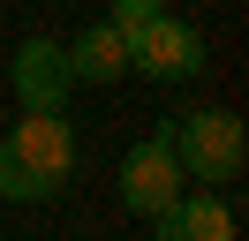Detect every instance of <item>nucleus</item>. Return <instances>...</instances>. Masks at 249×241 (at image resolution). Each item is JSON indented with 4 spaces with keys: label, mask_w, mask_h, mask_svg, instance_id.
<instances>
[{
    "label": "nucleus",
    "mask_w": 249,
    "mask_h": 241,
    "mask_svg": "<svg viewBox=\"0 0 249 241\" xmlns=\"http://www.w3.org/2000/svg\"><path fill=\"white\" fill-rule=\"evenodd\" d=\"M174 158H181L189 181H204V189H227V181H242L249 166V128L227 113V105H196L189 120H174Z\"/></svg>",
    "instance_id": "nucleus-1"
},
{
    "label": "nucleus",
    "mask_w": 249,
    "mask_h": 241,
    "mask_svg": "<svg viewBox=\"0 0 249 241\" xmlns=\"http://www.w3.org/2000/svg\"><path fill=\"white\" fill-rule=\"evenodd\" d=\"M128 68H143L151 83H189V75L204 68V30L189 23V15H166V8H159L151 23L128 38Z\"/></svg>",
    "instance_id": "nucleus-2"
},
{
    "label": "nucleus",
    "mask_w": 249,
    "mask_h": 241,
    "mask_svg": "<svg viewBox=\"0 0 249 241\" xmlns=\"http://www.w3.org/2000/svg\"><path fill=\"white\" fill-rule=\"evenodd\" d=\"M181 189H189V173H181V158H174V136H166V128L143 136V143L121 158V204L143 211V219H159Z\"/></svg>",
    "instance_id": "nucleus-3"
},
{
    "label": "nucleus",
    "mask_w": 249,
    "mask_h": 241,
    "mask_svg": "<svg viewBox=\"0 0 249 241\" xmlns=\"http://www.w3.org/2000/svg\"><path fill=\"white\" fill-rule=\"evenodd\" d=\"M8 151H16L23 166H31L38 181H46L53 196L68 189V173H76V128H68L61 113H23L16 136H8Z\"/></svg>",
    "instance_id": "nucleus-4"
},
{
    "label": "nucleus",
    "mask_w": 249,
    "mask_h": 241,
    "mask_svg": "<svg viewBox=\"0 0 249 241\" xmlns=\"http://www.w3.org/2000/svg\"><path fill=\"white\" fill-rule=\"evenodd\" d=\"M8 75H16L23 113H61L68 90H76V75H68V45H53V38H23Z\"/></svg>",
    "instance_id": "nucleus-5"
},
{
    "label": "nucleus",
    "mask_w": 249,
    "mask_h": 241,
    "mask_svg": "<svg viewBox=\"0 0 249 241\" xmlns=\"http://www.w3.org/2000/svg\"><path fill=\"white\" fill-rule=\"evenodd\" d=\"M151 226H159V241H234V211H227L219 189H196V196L181 189Z\"/></svg>",
    "instance_id": "nucleus-6"
},
{
    "label": "nucleus",
    "mask_w": 249,
    "mask_h": 241,
    "mask_svg": "<svg viewBox=\"0 0 249 241\" xmlns=\"http://www.w3.org/2000/svg\"><path fill=\"white\" fill-rule=\"evenodd\" d=\"M68 75H76V83H113V75H128V38L113 23H91L68 45Z\"/></svg>",
    "instance_id": "nucleus-7"
},
{
    "label": "nucleus",
    "mask_w": 249,
    "mask_h": 241,
    "mask_svg": "<svg viewBox=\"0 0 249 241\" xmlns=\"http://www.w3.org/2000/svg\"><path fill=\"white\" fill-rule=\"evenodd\" d=\"M0 196H16V204H46L53 189H46V181H38V173H31V166H23L8 143H0Z\"/></svg>",
    "instance_id": "nucleus-8"
},
{
    "label": "nucleus",
    "mask_w": 249,
    "mask_h": 241,
    "mask_svg": "<svg viewBox=\"0 0 249 241\" xmlns=\"http://www.w3.org/2000/svg\"><path fill=\"white\" fill-rule=\"evenodd\" d=\"M159 8H166V0H113V15H106V23H113V30H121V38H136V30H143V23H151V15H159Z\"/></svg>",
    "instance_id": "nucleus-9"
}]
</instances>
